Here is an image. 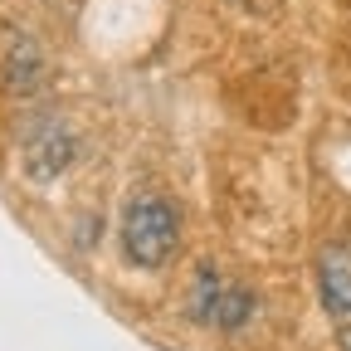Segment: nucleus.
I'll return each instance as SVG.
<instances>
[{"mask_svg":"<svg viewBox=\"0 0 351 351\" xmlns=\"http://www.w3.org/2000/svg\"><path fill=\"white\" fill-rule=\"evenodd\" d=\"M181 249V215L161 195H137L122 215V254L132 269H166Z\"/></svg>","mask_w":351,"mask_h":351,"instance_id":"nucleus-1","label":"nucleus"},{"mask_svg":"<svg viewBox=\"0 0 351 351\" xmlns=\"http://www.w3.org/2000/svg\"><path fill=\"white\" fill-rule=\"evenodd\" d=\"M317 293H322V307L332 313V322L351 327V249L346 244L322 249V258H317Z\"/></svg>","mask_w":351,"mask_h":351,"instance_id":"nucleus-2","label":"nucleus"},{"mask_svg":"<svg viewBox=\"0 0 351 351\" xmlns=\"http://www.w3.org/2000/svg\"><path fill=\"white\" fill-rule=\"evenodd\" d=\"M249 313H254V298H249V288H239V283H219V293H215V302H210V327H219V332H239L244 322H249Z\"/></svg>","mask_w":351,"mask_h":351,"instance_id":"nucleus-3","label":"nucleus"},{"mask_svg":"<svg viewBox=\"0 0 351 351\" xmlns=\"http://www.w3.org/2000/svg\"><path fill=\"white\" fill-rule=\"evenodd\" d=\"M69 156H73V137H64V132H44V137L34 142V152H29V171L39 176V181H49Z\"/></svg>","mask_w":351,"mask_h":351,"instance_id":"nucleus-4","label":"nucleus"}]
</instances>
